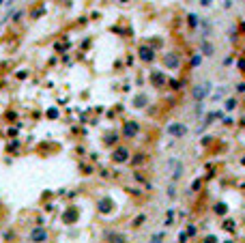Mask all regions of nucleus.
I'll return each instance as SVG.
<instances>
[{"mask_svg":"<svg viewBox=\"0 0 245 243\" xmlns=\"http://www.w3.org/2000/svg\"><path fill=\"white\" fill-rule=\"evenodd\" d=\"M28 239H30L32 243H45V241H47V230L39 226V228H35V230L30 232V237H28Z\"/></svg>","mask_w":245,"mask_h":243,"instance_id":"nucleus-1","label":"nucleus"},{"mask_svg":"<svg viewBox=\"0 0 245 243\" xmlns=\"http://www.w3.org/2000/svg\"><path fill=\"white\" fill-rule=\"evenodd\" d=\"M206 93H209V82L200 84V86L194 90V97H196V99H200V97H206Z\"/></svg>","mask_w":245,"mask_h":243,"instance_id":"nucleus-2","label":"nucleus"},{"mask_svg":"<svg viewBox=\"0 0 245 243\" xmlns=\"http://www.w3.org/2000/svg\"><path fill=\"white\" fill-rule=\"evenodd\" d=\"M185 131H187L185 125H170L168 127V134H172V136H183Z\"/></svg>","mask_w":245,"mask_h":243,"instance_id":"nucleus-3","label":"nucleus"}]
</instances>
